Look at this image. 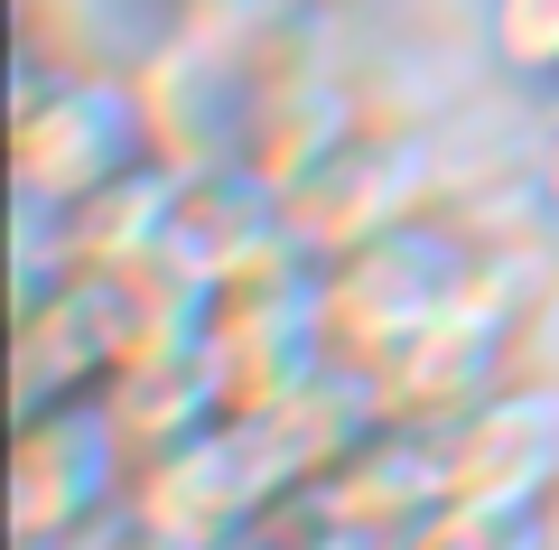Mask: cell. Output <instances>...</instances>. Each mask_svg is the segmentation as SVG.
<instances>
[{
    "mask_svg": "<svg viewBox=\"0 0 559 550\" xmlns=\"http://www.w3.org/2000/svg\"><path fill=\"white\" fill-rule=\"evenodd\" d=\"M550 550H559V494H550Z\"/></svg>",
    "mask_w": 559,
    "mask_h": 550,
    "instance_id": "cell-11",
    "label": "cell"
},
{
    "mask_svg": "<svg viewBox=\"0 0 559 550\" xmlns=\"http://www.w3.org/2000/svg\"><path fill=\"white\" fill-rule=\"evenodd\" d=\"M289 494V476L271 467L252 420H205V430L168 438L159 457H140L131 485V531L168 550H242V531Z\"/></svg>",
    "mask_w": 559,
    "mask_h": 550,
    "instance_id": "cell-3",
    "label": "cell"
},
{
    "mask_svg": "<svg viewBox=\"0 0 559 550\" xmlns=\"http://www.w3.org/2000/svg\"><path fill=\"white\" fill-rule=\"evenodd\" d=\"M532 187H540V215L559 224V113H550V131H540V159H532Z\"/></svg>",
    "mask_w": 559,
    "mask_h": 550,
    "instance_id": "cell-9",
    "label": "cell"
},
{
    "mask_svg": "<svg viewBox=\"0 0 559 550\" xmlns=\"http://www.w3.org/2000/svg\"><path fill=\"white\" fill-rule=\"evenodd\" d=\"M401 550H550V504H485V494H448Z\"/></svg>",
    "mask_w": 559,
    "mask_h": 550,
    "instance_id": "cell-7",
    "label": "cell"
},
{
    "mask_svg": "<svg viewBox=\"0 0 559 550\" xmlns=\"http://www.w3.org/2000/svg\"><path fill=\"white\" fill-rule=\"evenodd\" d=\"M150 150V113H140V75L112 66H66L47 75L38 47L20 57V103H10V177L28 206H84L94 187L131 177Z\"/></svg>",
    "mask_w": 559,
    "mask_h": 550,
    "instance_id": "cell-2",
    "label": "cell"
},
{
    "mask_svg": "<svg viewBox=\"0 0 559 550\" xmlns=\"http://www.w3.org/2000/svg\"><path fill=\"white\" fill-rule=\"evenodd\" d=\"M439 206H448V177H439V159H429V140L364 121L355 140H336V150L280 197V215H289V243H299L308 261H336V253H355V243L392 234V224H411V215H439Z\"/></svg>",
    "mask_w": 559,
    "mask_h": 550,
    "instance_id": "cell-4",
    "label": "cell"
},
{
    "mask_svg": "<svg viewBox=\"0 0 559 550\" xmlns=\"http://www.w3.org/2000/svg\"><path fill=\"white\" fill-rule=\"evenodd\" d=\"M121 550H168V541H140V531H131V541H121Z\"/></svg>",
    "mask_w": 559,
    "mask_h": 550,
    "instance_id": "cell-10",
    "label": "cell"
},
{
    "mask_svg": "<svg viewBox=\"0 0 559 550\" xmlns=\"http://www.w3.org/2000/svg\"><path fill=\"white\" fill-rule=\"evenodd\" d=\"M271 253H289V215H280V187L252 177L242 159L215 168H178V206H168V243L159 271H178L187 290H234L242 271H261Z\"/></svg>",
    "mask_w": 559,
    "mask_h": 550,
    "instance_id": "cell-5",
    "label": "cell"
},
{
    "mask_svg": "<svg viewBox=\"0 0 559 550\" xmlns=\"http://www.w3.org/2000/svg\"><path fill=\"white\" fill-rule=\"evenodd\" d=\"M466 271H476V234L457 215H411L392 234L355 243V253L318 261V299H326V336H336V364L382 374L392 354H411L419 336L457 308Z\"/></svg>",
    "mask_w": 559,
    "mask_h": 550,
    "instance_id": "cell-1",
    "label": "cell"
},
{
    "mask_svg": "<svg viewBox=\"0 0 559 550\" xmlns=\"http://www.w3.org/2000/svg\"><path fill=\"white\" fill-rule=\"evenodd\" d=\"M485 47L513 84L559 103V0H485Z\"/></svg>",
    "mask_w": 559,
    "mask_h": 550,
    "instance_id": "cell-8",
    "label": "cell"
},
{
    "mask_svg": "<svg viewBox=\"0 0 559 550\" xmlns=\"http://www.w3.org/2000/svg\"><path fill=\"white\" fill-rule=\"evenodd\" d=\"M439 438H448V494H485V504L559 494V383L503 374L485 401L439 420Z\"/></svg>",
    "mask_w": 559,
    "mask_h": 550,
    "instance_id": "cell-6",
    "label": "cell"
}]
</instances>
